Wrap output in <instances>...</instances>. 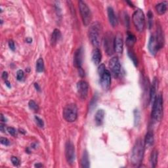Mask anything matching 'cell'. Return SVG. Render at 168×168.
I'll list each match as a JSON object with an SVG mask.
<instances>
[{
    "instance_id": "6da1fadb",
    "label": "cell",
    "mask_w": 168,
    "mask_h": 168,
    "mask_svg": "<svg viewBox=\"0 0 168 168\" xmlns=\"http://www.w3.org/2000/svg\"><path fill=\"white\" fill-rule=\"evenodd\" d=\"M145 146V143L141 139H138L135 142L131 156V162L133 165L139 166L142 163L144 157Z\"/></svg>"
},
{
    "instance_id": "7a4b0ae2",
    "label": "cell",
    "mask_w": 168,
    "mask_h": 168,
    "mask_svg": "<svg viewBox=\"0 0 168 168\" xmlns=\"http://www.w3.org/2000/svg\"><path fill=\"white\" fill-rule=\"evenodd\" d=\"M101 24L98 21L94 22L90 25L88 32L89 38L93 46L97 48L99 47L101 44Z\"/></svg>"
},
{
    "instance_id": "3957f363",
    "label": "cell",
    "mask_w": 168,
    "mask_h": 168,
    "mask_svg": "<svg viewBox=\"0 0 168 168\" xmlns=\"http://www.w3.org/2000/svg\"><path fill=\"white\" fill-rule=\"evenodd\" d=\"M163 114V97L161 94L156 96L153 104V111H152V118L158 122L162 118Z\"/></svg>"
},
{
    "instance_id": "277c9868",
    "label": "cell",
    "mask_w": 168,
    "mask_h": 168,
    "mask_svg": "<svg viewBox=\"0 0 168 168\" xmlns=\"http://www.w3.org/2000/svg\"><path fill=\"white\" fill-rule=\"evenodd\" d=\"M132 20L134 26L139 32H142L145 28V17L142 10L138 9L133 14Z\"/></svg>"
},
{
    "instance_id": "5b68a950",
    "label": "cell",
    "mask_w": 168,
    "mask_h": 168,
    "mask_svg": "<svg viewBox=\"0 0 168 168\" xmlns=\"http://www.w3.org/2000/svg\"><path fill=\"white\" fill-rule=\"evenodd\" d=\"M80 13L81 15V19H82L83 23L85 26L89 25L90 22L91 21L92 15L91 10L89 8L88 5L85 2L83 1H79L78 2Z\"/></svg>"
},
{
    "instance_id": "8992f818",
    "label": "cell",
    "mask_w": 168,
    "mask_h": 168,
    "mask_svg": "<svg viewBox=\"0 0 168 168\" xmlns=\"http://www.w3.org/2000/svg\"><path fill=\"white\" fill-rule=\"evenodd\" d=\"M63 117L68 122H74L77 118V108L75 104H69L63 110Z\"/></svg>"
},
{
    "instance_id": "52a82bcc",
    "label": "cell",
    "mask_w": 168,
    "mask_h": 168,
    "mask_svg": "<svg viewBox=\"0 0 168 168\" xmlns=\"http://www.w3.org/2000/svg\"><path fill=\"white\" fill-rule=\"evenodd\" d=\"M65 155L68 163L70 165H72L74 163L76 154H75V148L74 145L71 141H68L66 143L65 146Z\"/></svg>"
},
{
    "instance_id": "ba28073f",
    "label": "cell",
    "mask_w": 168,
    "mask_h": 168,
    "mask_svg": "<svg viewBox=\"0 0 168 168\" xmlns=\"http://www.w3.org/2000/svg\"><path fill=\"white\" fill-rule=\"evenodd\" d=\"M100 76V82L102 87L105 90L109 89L111 85V74L107 69L99 72Z\"/></svg>"
},
{
    "instance_id": "9c48e42d",
    "label": "cell",
    "mask_w": 168,
    "mask_h": 168,
    "mask_svg": "<svg viewBox=\"0 0 168 168\" xmlns=\"http://www.w3.org/2000/svg\"><path fill=\"white\" fill-rule=\"evenodd\" d=\"M77 93L80 99L81 100H85L87 97L89 92V85L87 82L84 80H80L77 84Z\"/></svg>"
},
{
    "instance_id": "30bf717a",
    "label": "cell",
    "mask_w": 168,
    "mask_h": 168,
    "mask_svg": "<svg viewBox=\"0 0 168 168\" xmlns=\"http://www.w3.org/2000/svg\"><path fill=\"white\" fill-rule=\"evenodd\" d=\"M109 68L114 77H118L120 74L121 64L117 57H114L109 60Z\"/></svg>"
},
{
    "instance_id": "8fae6325",
    "label": "cell",
    "mask_w": 168,
    "mask_h": 168,
    "mask_svg": "<svg viewBox=\"0 0 168 168\" xmlns=\"http://www.w3.org/2000/svg\"><path fill=\"white\" fill-rule=\"evenodd\" d=\"M114 39L112 34L107 33L106 34L104 39L105 50L108 55H112L114 50Z\"/></svg>"
},
{
    "instance_id": "7c38bea8",
    "label": "cell",
    "mask_w": 168,
    "mask_h": 168,
    "mask_svg": "<svg viewBox=\"0 0 168 168\" xmlns=\"http://www.w3.org/2000/svg\"><path fill=\"white\" fill-rule=\"evenodd\" d=\"M124 50V42L121 34L118 33L114 39V50L116 53L121 54Z\"/></svg>"
},
{
    "instance_id": "4fadbf2b",
    "label": "cell",
    "mask_w": 168,
    "mask_h": 168,
    "mask_svg": "<svg viewBox=\"0 0 168 168\" xmlns=\"http://www.w3.org/2000/svg\"><path fill=\"white\" fill-rule=\"evenodd\" d=\"M148 48L150 53L153 55H155L156 54L157 52L160 50V48L159 47L158 43L156 38L155 36H151L149 41L148 44Z\"/></svg>"
},
{
    "instance_id": "5bb4252c",
    "label": "cell",
    "mask_w": 168,
    "mask_h": 168,
    "mask_svg": "<svg viewBox=\"0 0 168 168\" xmlns=\"http://www.w3.org/2000/svg\"><path fill=\"white\" fill-rule=\"evenodd\" d=\"M83 61V49L80 47L76 51L74 56V64L77 68H81Z\"/></svg>"
},
{
    "instance_id": "9a60e30c",
    "label": "cell",
    "mask_w": 168,
    "mask_h": 168,
    "mask_svg": "<svg viewBox=\"0 0 168 168\" xmlns=\"http://www.w3.org/2000/svg\"><path fill=\"white\" fill-rule=\"evenodd\" d=\"M158 87V81L156 78H154L153 82L151 85L150 89V102L153 105V102L156 97V91Z\"/></svg>"
},
{
    "instance_id": "2e32d148",
    "label": "cell",
    "mask_w": 168,
    "mask_h": 168,
    "mask_svg": "<svg viewBox=\"0 0 168 168\" xmlns=\"http://www.w3.org/2000/svg\"><path fill=\"white\" fill-rule=\"evenodd\" d=\"M107 13L110 24H111L112 27H116L118 24V20L115 13H114V11L112 7H108Z\"/></svg>"
},
{
    "instance_id": "e0dca14e",
    "label": "cell",
    "mask_w": 168,
    "mask_h": 168,
    "mask_svg": "<svg viewBox=\"0 0 168 168\" xmlns=\"http://www.w3.org/2000/svg\"><path fill=\"white\" fill-rule=\"evenodd\" d=\"M102 59V54L101 50L99 48H95L93 50V55H92V60L95 64H99L101 62Z\"/></svg>"
},
{
    "instance_id": "ac0fdd59",
    "label": "cell",
    "mask_w": 168,
    "mask_h": 168,
    "mask_svg": "<svg viewBox=\"0 0 168 168\" xmlns=\"http://www.w3.org/2000/svg\"><path fill=\"white\" fill-rule=\"evenodd\" d=\"M154 141V133L153 132H147V133L145 135V146L146 147H150L151 146H153V143Z\"/></svg>"
},
{
    "instance_id": "d6986e66",
    "label": "cell",
    "mask_w": 168,
    "mask_h": 168,
    "mask_svg": "<svg viewBox=\"0 0 168 168\" xmlns=\"http://www.w3.org/2000/svg\"><path fill=\"white\" fill-rule=\"evenodd\" d=\"M61 38V33L59 29H55L53 32L51 38V43L53 46H55V45L59 42Z\"/></svg>"
},
{
    "instance_id": "ffe728a7",
    "label": "cell",
    "mask_w": 168,
    "mask_h": 168,
    "mask_svg": "<svg viewBox=\"0 0 168 168\" xmlns=\"http://www.w3.org/2000/svg\"><path fill=\"white\" fill-rule=\"evenodd\" d=\"M105 111L102 109H100L97 111L95 116V120L97 125H101L102 124L105 118Z\"/></svg>"
},
{
    "instance_id": "44dd1931",
    "label": "cell",
    "mask_w": 168,
    "mask_h": 168,
    "mask_svg": "<svg viewBox=\"0 0 168 168\" xmlns=\"http://www.w3.org/2000/svg\"><path fill=\"white\" fill-rule=\"evenodd\" d=\"M158 153L156 150H154L150 154V165L153 167H155L156 166L157 162H158Z\"/></svg>"
},
{
    "instance_id": "7402d4cb",
    "label": "cell",
    "mask_w": 168,
    "mask_h": 168,
    "mask_svg": "<svg viewBox=\"0 0 168 168\" xmlns=\"http://www.w3.org/2000/svg\"><path fill=\"white\" fill-rule=\"evenodd\" d=\"M81 167H85V168H88L90 166V162L89 160V156H88L87 152L86 150H85L84 152L82 157H81Z\"/></svg>"
},
{
    "instance_id": "603a6c76",
    "label": "cell",
    "mask_w": 168,
    "mask_h": 168,
    "mask_svg": "<svg viewBox=\"0 0 168 168\" xmlns=\"http://www.w3.org/2000/svg\"><path fill=\"white\" fill-rule=\"evenodd\" d=\"M156 11L159 15H163L167 11V5L164 2H161L156 5Z\"/></svg>"
},
{
    "instance_id": "cb8c5ba5",
    "label": "cell",
    "mask_w": 168,
    "mask_h": 168,
    "mask_svg": "<svg viewBox=\"0 0 168 168\" xmlns=\"http://www.w3.org/2000/svg\"><path fill=\"white\" fill-rule=\"evenodd\" d=\"M136 38L135 36L130 32H128V37L126 39V45L129 47H132L133 45L136 42Z\"/></svg>"
},
{
    "instance_id": "d4e9b609",
    "label": "cell",
    "mask_w": 168,
    "mask_h": 168,
    "mask_svg": "<svg viewBox=\"0 0 168 168\" xmlns=\"http://www.w3.org/2000/svg\"><path fill=\"white\" fill-rule=\"evenodd\" d=\"M36 71L40 73L43 72L44 70V62L42 58H39L38 60H37L36 65Z\"/></svg>"
},
{
    "instance_id": "484cf974",
    "label": "cell",
    "mask_w": 168,
    "mask_h": 168,
    "mask_svg": "<svg viewBox=\"0 0 168 168\" xmlns=\"http://www.w3.org/2000/svg\"><path fill=\"white\" fill-rule=\"evenodd\" d=\"M128 56L129 57L130 59L132 60V62L134 64L135 66V67H137V65H138V60H137V57H136V55H135L134 52L133 51H132V50H128Z\"/></svg>"
},
{
    "instance_id": "4316f807",
    "label": "cell",
    "mask_w": 168,
    "mask_h": 168,
    "mask_svg": "<svg viewBox=\"0 0 168 168\" xmlns=\"http://www.w3.org/2000/svg\"><path fill=\"white\" fill-rule=\"evenodd\" d=\"M28 106H29L30 110H33L34 112H38L39 110V106L38 104L33 100H30L29 101V102H28Z\"/></svg>"
},
{
    "instance_id": "83f0119b",
    "label": "cell",
    "mask_w": 168,
    "mask_h": 168,
    "mask_svg": "<svg viewBox=\"0 0 168 168\" xmlns=\"http://www.w3.org/2000/svg\"><path fill=\"white\" fill-rule=\"evenodd\" d=\"M147 17H148L149 19V28H150L153 26V13H152L151 11H149L148 13H147Z\"/></svg>"
},
{
    "instance_id": "f1b7e54d",
    "label": "cell",
    "mask_w": 168,
    "mask_h": 168,
    "mask_svg": "<svg viewBox=\"0 0 168 168\" xmlns=\"http://www.w3.org/2000/svg\"><path fill=\"white\" fill-rule=\"evenodd\" d=\"M8 133H9L10 135H11L13 137H17V131L14 128H12V127H9L7 129Z\"/></svg>"
},
{
    "instance_id": "f546056e",
    "label": "cell",
    "mask_w": 168,
    "mask_h": 168,
    "mask_svg": "<svg viewBox=\"0 0 168 168\" xmlns=\"http://www.w3.org/2000/svg\"><path fill=\"white\" fill-rule=\"evenodd\" d=\"M35 118V120L37 123V124H38V125L39 127V128H43L44 127V122L43 121L42 119H41L40 118H39L38 116H36L34 117Z\"/></svg>"
},
{
    "instance_id": "4dcf8cb0",
    "label": "cell",
    "mask_w": 168,
    "mask_h": 168,
    "mask_svg": "<svg viewBox=\"0 0 168 168\" xmlns=\"http://www.w3.org/2000/svg\"><path fill=\"white\" fill-rule=\"evenodd\" d=\"M134 115H135V125H137L139 122V120H140V114H139V112L137 110H135L134 111Z\"/></svg>"
},
{
    "instance_id": "1f68e13d",
    "label": "cell",
    "mask_w": 168,
    "mask_h": 168,
    "mask_svg": "<svg viewBox=\"0 0 168 168\" xmlns=\"http://www.w3.org/2000/svg\"><path fill=\"white\" fill-rule=\"evenodd\" d=\"M24 77V73L22 70H18L17 72V79L19 81H21L23 80Z\"/></svg>"
},
{
    "instance_id": "d6a6232c",
    "label": "cell",
    "mask_w": 168,
    "mask_h": 168,
    "mask_svg": "<svg viewBox=\"0 0 168 168\" xmlns=\"http://www.w3.org/2000/svg\"><path fill=\"white\" fill-rule=\"evenodd\" d=\"M11 162L12 163H13V164L15 166H19L20 165V160L19 159L17 158V157H15V156H13L11 158Z\"/></svg>"
},
{
    "instance_id": "836d02e7",
    "label": "cell",
    "mask_w": 168,
    "mask_h": 168,
    "mask_svg": "<svg viewBox=\"0 0 168 168\" xmlns=\"http://www.w3.org/2000/svg\"><path fill=\"white\" fill-rule=\"evenodd\" d=\"M1 144L5 146H9L10 145V141L8 140L7 138H4V137H1Z\"/></svg>"
},
{
    "instance_id": "e575fe53",
    "label": "cell",
    "mask_w": 168,
    "mask_h": 168,
    "mask_svg": "<svg viewBox=\"0 0 168 168\" xmlns=\"http://www.w3.org/2000/svg\"><path fill=\"white\" fill-rule=\"evenodd\" d=\"M9 47L10 48V50L12 51H15V43L13 40H9Z\"/></svg>"
},
{
    "instance_id": "d590c367",
    "label": "cell",
    "mask_w": 168,
    "mask_h": 168,
    "mask_svg": "<svg viewBox=\"0 0 168 168\" xmlns=\"http://www.w3.org/2000/svg\"><path fill=\"white\" fill-rule=\"evenodd\" d=\"M78 69V72H79V75L80 76V77H84L85 76V72L83 70L82 68H77Z\"/></svg>"
},
{
    "instance_id": "8d00e7d4",
    "label": "cell",
    "mask_w": 168,
    "mask_h": 168,
    "mask_svg": "<svg viewBox=\"0 0 168 168\" xmlns=\"http://www.w3.org/2000/svg\"><path fill=\"white\" fill-rule=\"evenodd\" d=\"M8 77V73L7 72H3L2 74V78L5 80H7Z\"/></svg>"
},
{
    "instance_id": "74e56055",
    "label": "cell",
    "mask_w": 168,
    "mask_h": 168,
    "mask_svg": "<svg viewBox=\"0 0 168 168\" xmlns=\"http://www.w3.org/2000/svg\"><path fill=\"white\" fill-rule=\"evenodd\" d=\"M34 87H35L36 89L38 91H41V90H40V87H39V85L38 84H37V83L34 84Z\"/></svg>"
},
{
    "instance_id": "f35d334b",
    "label": "cell",
    "mask_w": 168,
    "mask_h": 168,
    "mask_svg": "<svg viewBox=\"0 0 168 168\" xmlns=\"http://www.w3.org/2000/svg\"><path fill=\"white\" fill-rule=\"evenodd\" d=\"M34 166L36 167H43V166L42 164V163H36V164L34 165Z\"/></svg>"
},
{
    "instance_id": "ab89813d",
    "label": "cell",
    "mask_w": 168,
    "mask_h": 168,
    "mask_svg": "<svg viewBox=\"0 0 168 168\" xmlns=\"http://www.w3.org/2000/svg\"><path fill=\"white\" fill-rule=\"evenodd\" d=\"M1 121H2V122H7L6 118L3 116V114H1Z\"/></svg>"
},
{
    "instance_id": "60d3db41",
    "label": "cell",
    "mask_w": 168,
    "mask_h": 168,
    "mask_svg": "<svg viewBox=\"0 0 168 168\" xmlns=\"http://www.w3.org/2000/svg\"><path fill=\"white\" fill-rule=\"evenodd\" d=\"M5 85L7 86L9 88H11V84L9 81H7V80H5Z\"/></svg>"
},
{
    "instance_id": "b9f144b4",
    "label": "cell",
    "mask_w": 168,
    "mask_h": 168,
    "mask_svg": "<svg viewBox=\"0 0 168 168\" xmlns=\"http://www.w3.org/2000/svg\"><path fill=\"white\" fill-rule=\"evenodd\" d=\"M26 41L27 43H30L32 42V39L31 38H27L26 39Z\"/></svg>"
},
{
    "instance_id": "7bdbcfd3",
    "label": "cell",
    "mask_w": 168,
    "mask_h": 168,
    "mask_svg": "<svg viewBox=\"0 0 168 168\" xmlns=\"http://www.w3.org/2000/svg\"><path fill=\"white\" fill-rule=\"evenodd\" d=\"M19 132H20V133H22V134H25V133H26L25 131H24V130L22 129H19Z\"/></svg>"
}]
</instances>
